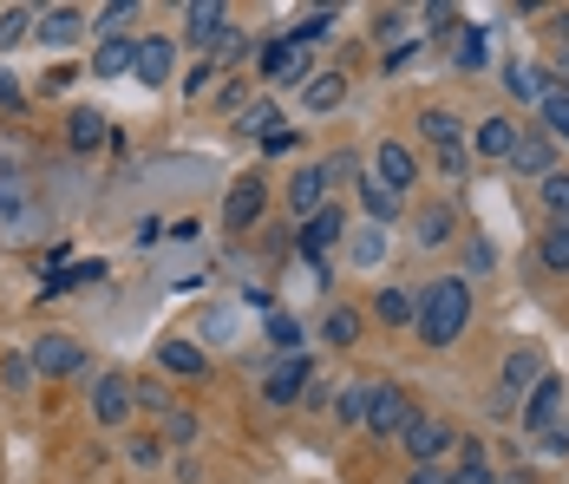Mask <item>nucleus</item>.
<instances>
[{
  "label": "nucleus",
  "instance_id": "79ce46f5",
  "mask_svg": "<svg viewBox=\"0 0 569 484\" xmlns=\"http://www.w3.org/2000/svg\"><path fill=\"white\" fill-rule=\"evenodd\" d=\"M132 465H144V472H151V465H164V439H151V432L132 439Z\"/></svg>",
  "mask_w": 569,
  "mask_h": 484
},
{
  "label": "nucleus",
  "instance_id": "423d86ee",
  "mask_svg": "<svg viewBox=\"0 0 569 484\" xmlns=\"http://www.w3.org/2000/svg\"><path fill=\"white\" fill-rule=\"evenodd\" d=\"M27 360H33V373H46V380H66V373L85 367V353H79L72 334H40V341L27 347Z\"/></svg>",
  "mask_w": 569,
  "mask_h": 484
},
{
  "label": "nucleus",
  "instance_id": "5701e85b",
  "mask_svg": "<svg viewBox=\"0 0 569 484\" xmlns=\"http://www.w3.org/2000/svg\"><path fill=\"white\" fill-rule=\"evenodd\" d=\"M105 132H112V125H105V112H92V105H79V112L66 119V144L72 151H99Z\"/></svg>",
  "mask_w": 569,
  "mask_h": 484
},
{
  "label": "nucleus",
  "instance_id": "1a4fd4ad",
  "mask_svg": "<svg viewBox=\"0 0 569 484\" xmlns=\"http://www.w3.org/2000/svg\"><path fill=\"white\" fill-rule=\"evenodd\" d=\"M125 413H132V380H125V373L92 380V419H99V425H125Z\"/></svg>",
  "mask_w": 569,
  "mask_h": 484
},
{
  "label": "nucleus",
  "instance_id": "a19ab883",
  "mask_svg": "<svg viewBox=\"0 0 569 484\" xmlns=\"http://www.w3.org/2000/svg\"><path fill=\"white\" fill-rule=\"evenodd\" d=\"M132 13H138V7H132V0H112V7H105V13H99V33H105V40H118V27H125V20H132Z\"/></svg>",
  "mask_w": 569,
  "mask_h": 484
},
{
  "label": "nucleus",
  "instance_id": "dca6fc26",
  "mask_svg": "<svg viewBox=\"0 0 569 484\" xmlns=\"http://www.w3.org/2000/svg\"><path fill=\"white\" fill-rule=\"evenodd\" d=\"M537 380H544V353H537V347H510V353H504V400H510V393H530Z\"/></svg>",
  "mask_w": 569,
  "mask_h": 484
},
{
  "label": "nucleus",
  "instance_id": "9d476101",
  "mask_svg": "<svg viewBox=\"0 0 569 484\" xmlns=\"http://www.w3.org/2000/svg\"><path fill=\"white\" fill-rule=\"evenodd\" d=\"M563 413V380L557 373H544L537 387H530V400H524V432H550Z\"/></svg>",
  "mask_w": 569,
  "mask_h": 484
},
{
  "label": "nucleus",
  "instance_id": "a211bd4d",
  "mask_svg": "<svg viewBox=\"0 0 569 484\" xmlns=\"http://www.w3.org/2000/svg\"><path fill=\"white\" fill-rule=\"evenodd\" d=\"M544 79H550L544 66H524V60H510V66H504V92H510L517 105H544V99H550V85H544Z\"/></svg>",
  "mask_w": 569,
  "mask_h": 484
},
{
  "label": "nucleus",
  "instance_id": "4468645a",
  "mask_svg": "<svg viewBox=\"0 0 569 484\" xmlns=\"http://www.w3.org/2000/svg\"><path fill=\"white\" fill-rule=\"evenodd\" d=\"M420 138L445 157V151H465V125H458V112H445V105H426L420 112Z\"/></svg>",
  "mask_w": 569,
  "mask_h": 484
},
{
  "label": "nucleus",
  "instance_id": "7ed1b4c3",
  "mask_svg": "<svg viewBox=\"0 0 569 484\" xmlns=\"http://www.w3.org/2000/svg\"><path fill=\"white\" fill-rule=\"evenodd\" d=\"M262 209H269L262 171H242V177L229 184V197H223V229H256V223H262Z\"/></svg>",
  "mask_w": 569,
  "mask_h": 484
},
{
  "label": "nucleus",
  "instance_id": "09e8293b",
  "mask_svg": "<svg viewBox=\"0 0 569 484\" xmlns=\"http://www.w3.org/2000/svg\"><path fill=\"white\" fill-rule=\"evenodd\" d=\"M170 439H177V445H190V439H197V419H190V413H170Z\"/></svg>",
  "mask_w": 569,
  "mask_h": 484
},
{
  "label": "nucleus",
  "instance_id": "de8ad7c7",
  "mask_svg": "<svg viewBox=\"0 0 569 484\" xmlns=\"http://www.w3.org/2000/svg\"><path fill=\"white\" fill-rule=\"evenodd\" d=\"M13 105H20V79L0 66V112H13Z\"/></svg>",
  "mask_w": 569,
  "mask_h": 484
},
{
  "label": "nucleus",
  "instance_id": "0eeeda50",
  "mask_svg": "<svg viewBox=\"0 0 569 484\" xmlns=\"http://www.w3.org/2000/svg\"><path fill=\"white\" fill-rule=\"evenodd\" d=\"M373 184H386L393 197H406V190L420 184V157H413L400 138H386L380 144V157H373Z\"/></svg>",
  "mask_w": 569,
  "mask_h": 484
},
{
  "label": "nucleus",
  "instance_id": "39448f33",
  "mask_svg": "<svg viewBox=\"0 0 569 484\" xmlns=\"http://www.w3.org/2000/svg\"><path fill=\"white\" fill-rule=\"evenodd\" d=\"M308 387H314V367H308L301 353H282V360L269 367V380H262V400H269V406H294Z\"/></svg>",
  "mask_w": 569,
  "mask_h": 484
},
{
  "label": "nucleus",
  "instance_id": "2f4dec72",
  "mask_svg": "<svg viewBox=\"0 0 569 484\" xmlns=\"http://www.w3.org/2000/svg\"><path fill=\"white\" fill-rule=\"evenodd\" d=\"M452 60H458V72H478V66H485V60H492V47H485V27H465Z\"/></svg>",
  "mask_w": 569,
  "mask_h": 484
},
{
  "label": "nucleus",
  "instance_id": "cd10ccee",
  "mask_svg": "<svg viewBox=\"0 0 569 484\" xmlns=\"http://www.w3.org/2000/svg\"><path fill=\"white\" fill-rule=\"evenodd\" d=\"M472 144H478L485 157H510V144H517V125H510V119L498 112V119H485V125H478V138H472Z\"/></svg>",
  "mask_w": 569,
  "mask_h": 484
},
{
  "label": "nucleus",
  "instance_id": "ddd939ff",
  "mask_svg": "<svg viewBox=\"0 0 569 484\" xmlns=\"http://www.w3.org/2000/svg\"><path fill=\"white\" fill-rule=\"evenodd\" d=\"M184 27H190V40H197V47H223V40H229V7H216V0H190V7H184Z\"/></svg>",
  "mask_w": 569,
  "mask_h": 484
},
{
  "label": "nucleus",
  "instance_id": "f03ea898",
  "mask_svg": "<svg viewBox=\"0 0 569 484\" xmlns=\"http://www.w3.org/2000/svg\"><path fill=\"white\" fill-rule=\"evenodd\" d=\"M406 419H413V393H406V387H393V380L366 387V419H360V425H366L373 439H400Z\"/></svg>",
  "mask_w": 569,
  "mask_h": 484
},
{
  "label": "nucleus",
  "instance_id": "473e14b6",
  "mask_svg": "<svg viewBox=\"0 0 569 484\" xmlns=\"http://www.w3.org/2000/svg\"><path fill=\"white\" fill-rule=\"evenodd\" d=\"M328 33H334V7H321V13H308V20H301V27H288V47H294V53H301V47H308V40H328Z\"/></svg>",
  "mask_w": 569,
  "mask_h": 484
},
{
  "label": "nucleus",
  "instance_id": "aec40b11",
  "mask_svg": "<svg viewBox=\"0 0 569 484\" xmlns=\"http://www.w3.org/2000/svg\"><path fill=\"white\" fill-rule=\"evenodd\" d=\"M341 99H348V72H314V79L301 85V105H308L314 119H321V112H334Z\"/></svg>",
  "mask_w": 569,
  "mask_h": 484
},
{
  "label": "nucleus",
  "instance_id": "ea45409f",
  "mask_svg": "<svg viewBox=\"0 0 569 484\" xmlns=\"http://www.w3.org/2000/svg\"><path fill=\"white\" fill-rule=\"evenodd\" d=\"M537 112H544V125H550V138H569V92H550V99H544Z\"/></svg>",
  "mask_w": 569,
  "mask_h": 484
},
{
  "label": "nucleus",
  "instance_id": "e433bc0d",
  "mask_svg": "<svg viewBox=\"0 0 569 484\" xmlns=\"http://www.w3.org/2000/svg\"><path fill=\"white\" fill-rule=\"evenodd\" d=\"M269 347L276 353H301V321L294 315H269Z\"/></svg>",
  "mask_w": 569,
  "mask_h": 484
},
{
  "label": "nucleus",
  "instance_id": "6e6552de",
  "mask_svg": "<svg viewBox=\"0 0 569 484\" xmlns=\"http://www.w3.org/2000/svg\"><path fill=\"white\" fill-rule=\"evenodd\" d=\"M400 445L413 452V465H438V452L452 445V425H445V419H432V413H413V419H406V432H400Z\"/></svg>",
  "mask_w": 569,
  "mask_h": 484
},
{
  "label": "nucleus",
  "instance_id": "3c124183",
  "mask_svg": "<svg viewBox=\"0 0 569 484\" xmlns=\"http://www.w3.org/2000/svg\"><path fill=\"white\" fill-rule=\"evenodd\" d=\"M406 484H452V472H438V465H413V478Z\"/></svg>",
  "mask_w": 569,
  "mask_h": 484
},
{
  "label": "nucleus",
  "instance_id": "9b49d317",
  "mask_svg": "<svg viewBox=\"0 0 569 484\" xmlns=\"http://www.w3.org/2000/svg\"><path fill=\"white\" fill-rule=\"evenodd\" d=\"M550 157H557V151H550L544 132H517V144H510V157H504V164H510L517 177H550V171H557Z\"/></svg>",
  "mask_w": 569,
  "mask_h": 484
},
{
  "label": "nucleus",
  "instance_id": "72a5a7b5",
  "mask_svg": "<svg viewBox=\"0 0 569 484\" xmlns=\"http://www.w3.org/2000/svg\"><path fill=\"white\" fill-rule=\"evenodd\" d=\"M452 484H492V452H485V445H478V439H472V445H465V465H458V472H452Z\"/></svg>",
  "mask_w": 569,
  "mask_h": 484
},
{
  "label": "nucleus",
  "instance_id": "8fccbe9b",
  "mask_svg": "<svg viewBox=\"0 0 569 484\" xmlns=\"http://www.w3.org/2000/svg\"><path fill=\"white\" fill-rule=\"evenodd\" d=\"M452 20H458L452 7H426V33H452Z\"/></svg>",
  "mask_w": 569,
  "mask_h": 484
},
{
  "label": "nucleus",
  "instance_id": "37998d69",
  "mask_svg": "<svg viewBox=\"0 0 569 484\" xmlns=\"http://www.w3.org/2000/svg\"><path fill=\"white\" fill-rule=\"evenodd\" d=\"M334 413L348 419V425H360V419H366V387H348V393H341V406H334Z\"/></svg>",
  "mask_w": 569,
  "mask_h": 484
},
{
  "label": "nucleus",
  "instance_id": "6ab92c4d",
  "mask_svg": "<svg viewBox=\"0 0 569 484\" xmlns=\"http://www.w3.org/2000/svg\"><path fill=\"white\" fill-rule=\"evenodd\" d=\"M170 60H177V47H170V40H138L132 79H138V85H164V79H170Z\"/></svg>",
  "mask_w": 569,
  "mask_h": 484
},
{
  "label": "nucleus",
  "instance_id": "c85d7f7f",
  "mask_svg": "<svg viewBox=\"0 0 569 484\" xmlns=\"http://www.w3.org/2000/svg\"><path fill=\"white\" fill-rule=\"evenodd\" d=\"M242 132H249L256 144L269 138V132H282V112H276V99H256V105L242 112Z\"/></svg>",
  "mask_w": 569,
  "mask_h": 484
},
{
  "label": "nucleus",
  "instance_id": "4be33fe9",
  "mask_svg": "<svg viewBox=\"0 0 569 484\" xmlns=\"http://www.w3.org/2000/svg\"><path fill=\"white\" fill-rule=\"evenodd\" d=\"M157 367H164V373L197 380V373L210 367V353H204V347H190V341H157Z\"/></svg>",
  "mask_w": 569,
  "mask_h": 484
},
{
  "label": "nucleus",
  "instance_id": "603ef678",
  "mask_svg": "<svg viewBox=\"0 0 569 484\" xmlns=\"http://www.w3.org/2000/svg\"><path fill=\"white\" fill-rule=\"evenodd\" d=\"M72 79H79V72H72V66H53V72H46V79H40V85H46V92H66Z\"/></svg>",
  "mask_w": 569,
  "mask_h": 484
},
{
  "label": "nucleus",
  "instance_id": "20e7f679",
  "mask_svg": "<svg viewBox=\"0 0 569 484\" xmlns=\"http://www.w3.org/2000/svg\"><path fill=\"white\" fill-rule=\"evenodd\" d=\"M341 229H348V216L328 204V209H314L308 223H301V256L314 262V281H328V249L341 243Z\"/></svg>",
  "mask_w": 569,
  "mask_h": 484
},
{
  "label": "nucleus",
  "instance_id": "4d7b16f0",
  "mask_svg": "<svg viewBox=\"0 0 569 484\" xmlns=\"http://www.w3.org/2000/svg\"><path fill=\"white\" fill-rule=\"evenodd\" d=\"M492 484H510V478H492Z\"/></svg>",
  "mask_w": 569,
  "mask_h": 484
},
{
  "label": "nucleus",
  "instance_id": "b1692460",
  "mask_svg": "<svg viewBox=\"0 0 569 484\" xmlns=\"http://www.w3.org/2000/svg\"><path fill=\"white\" fill-rule=\"evenodd\" d=\"M373 315H380L386 328H406V321L420 315V295H413V288H380V301H373Z\"/></svg>",
  "mask_w": 569,
  "mask_h": 484
},
{
  "label": "nucleus",
  "instance_id": "5fc2aeb1",
  "mask_svg": "<svg viewBox=\"0 0 569 484\" xmlns=\"http://www.w3.org/2000/svg\"><path fill=\"white\" fill-rule=\"evenodd\" d=\"M262 151H294V132H288V125H282V132H269V138H262Z\"/></svg>",
  "mask_w": 569,
  "mask_h": 484
},
{
  "label": "nucleus",
  "instance_id": "c756f323",
  "mask_svg": "<svg viewBox=\"0 0 569 484\" xmlns=\"http://www.w3.org/2000/svg\"><path fill=\"white\" fill-rule=\"evenodd\" d=\"M321 341H328V347H354L360 341V315H354V308H334V315L321 321Z\"/></svg>",
  "mask_w": 569,
  "mask_h": 484
},
{
  "label": "nucleus",
  "instance_id": "a18cd8bd",
  "mask_svg": "<svg viewBox=\"0 0 569 484\" xmlns=\"http://www.w3.org/2000/svg\"><path fill=\"white\" fill-rule=\"evenodd\" d=\"M216 79H223V72H216V60H204V66L190 72V79H184V92H190V99H204V92H210Z\"/></svg>",
  "mask_w": 569,
  "mask_h": 484
},
{
  "label": "nucleus",
  "instance_id": "4c0bfd02",
  "mask_svg": "<svg viewBox=\"0 0 569 484\" xmlns=\"http://www.w3.org/2000/svg\"><path fill=\"white\" fill-rule=\"evenodd\" d=\"M544 209H550L557 223H569V171H550V177H544Z\"/></svg>",
  "mask_w": 569,
  "mask_h": 484
},
{
  "label": "nucleus",
  "instance_id": "f3484780",
  "mask_svg": "<svg viewBox=\"0 0 569 484\" xmlns=\"http://www.w3.org/2000/svg\"><path fill=\"white\" fill-rule=\"evenodd\" d=\"M413 229H420V249H445V243H452V229H458V209H452V204H420Z\"/></svg>",
  "mask_w": 569,
  "mask_h": 484
},
{
  "label": "nucleus",
  "instance_id": "6e6d98bb",
  "mask_svg": "<svg viewBox=\"0 0 569 484\" xmlns=\"http://www.w3.org/2000/svg\"><path fill=\"white\" fill-rule=\"evenodd\" d=\"M550 79H557V92H569V47L557 53V72H550Z\"/></svg>",
  "mask_w": 569,
  "mask_h": 484
},
{
  "label": "nucleus",
  "instance_id": "f257e3e1",
  "mask_svg": "<svg viewBox=\"0 0 569 484\" xmlns=\"http://www.w3.org/2000/svg\"><path fill=\"white\" fill-rule=\"evenodd\" d=\"M420 341L426 347H452L465 328H472V281L465 276H438L420 288Z\"/></svg>",
  "mask_w": 569,
  "mask_h": 484
},
{
  "label": "nucleus",
  "instance_id": "864d4df0",
  "mask_svg": "<svg viewBox=\"0 0 569 484\" xmlns=\"http://www.w3.org/2000/svg\"><path fill=\"white\" fill-rule=\"evenodd\" d=\"M544 452H569V425H550L544 432Z\"/></svg>",
  "mask_w": 569,
  "mask_h": 484
},
{
  "label": "nucleus",
  "instance_id": "58836bf2",
  "mask_svg": "<svg viewBox=\"0 0 569 484\" xmlns=\"http://www.w3.org/2000/svg\"><path fill=\"white\" fill-rule=\"evenodd\" d=\"M0 387H7V393H27V387H33V360H27V353H7V360H0Z\"/></svg>",
  "mask_w": 569,
  "mask_h": 484
},
{
  "label": "nucleus",
  "instance_id": "f704fd0d",
  "mask_svg": "<svg viewBox=\"0 0 569 484\" xmlns=\"http://www.w3.org/2000/svg\"><path fill=\"white\" fill-rule=\"evenodd\" d=\"M348 256H354L360 269H366V262H380V256H386V229H380V223H366L354 243H348Z\"/></svg>",
  "mask_w": 569,
  "mask_h": 484
},
{
  "label": "nucleus",
  "instance_id": "bb28decb",
  "mask_svg": "<svg viewBox=\"0 0 569 484\" xmlns=\"http://www.w3.org/2000/svg\"><path fill=\"white\" fill-rule=\"evenodd\" d=\"M256 66H262V72H276V79H308V72H301V53H294L288 40H269V47L256 53Z\"/></svg>",
  "mask_w": 569,
  "mask_h": 484
},
{
  "label": "nucleus",
  "instance_id": "c9c22d12",
  "mask_svg": "<svg viewBox=\"0 0 569 484\" xmlns=\"http://www.w3.org/2000/svg\"><path fill=\"white\" fill-rule=\"evenodd\" d=\"M27 33H33V13H27V7H0V53L20 47Z\"/></svg>",
  "mask_w": 569,
  "mask_h": 484
},
{
  "label": "nucleus",
  "instance_id": "49530a36",
  "mask_svg": "<svg viewBox=\"0 0 569 484\" xmlns=\"http://www.w3.org/2000/svg\"><path fill=\"white\" fill-rule=\"evenodd\" d=\"M132 406H151V413H164V387H157V380H138V387H132Z\"/></svg>",
  "mask_w": 569,
  "mask_h": 484
},
{
  "label": "nucleus",
  "instance_id": "412c9836",
  "mask_svg": "<svg viewBox=\"0 0 569 484\" xmlns=\"http://www.w3.org/2000/svg\"><path fill=\"white\" fill-rule=\"evenodd\" d=\"M132 60H138V40H99V53H92V72L99 79H132Z\"/></svg>",
  "mask_w": 569,
  "mask_h": 484
},
{
  "label": "nucleus",
  "instance_id": "2eb2a0df",
  "mask_svg": "<svg viewBox=\"0 0 569 484\" xmlns=\"http://www.w3.org/2000/svg\"><path fill=\"white\" fill-rule=\"evenodd\" d=\"M288 204H294V216L308 223L314 209H328V164H308L294 184H288Z\"/></svg>",
  "mask_w": 569,
  "mask_h": 484
},
{
  "label": "nucleus",
  "instance_id": "f8f14e48",
  "mask_svg": "<svg viewBox=\"0 0 569 484\" xmlns=\"http://www.w3.org/2000/svg\"><path fill=\"white\" fill-rule=\"evenodd\" d=\"M85 33V13L79 7H46V13H33V40L40 47H72Z\"/></svg>",
  "mask_w": 569,
  "mask_h": 484
},
{
  "label": "nucleus",
  "instance_id": "393cba45",
  "mask_svg": "<svg viewBox=\"0 0 569 484\" xmlns=\"http://www.w3.org/2000/svg\"><path fill=\"white\" fill-rule=\"evenodd\" d=\"M400 204H406V197H393L386 184H373V177H360V209H366V223H380V229H386V223L400 216Z\"/></svg>",
  "mask_w": 569,
  "mask_h": 484
},
{
  "label": "nucleus",
  "instance_id": "c03bdc74",
  "mask_svg": "<svg viewBox=\"0 0 569 484\" xmlns=\"http://www.w3.org/2000/svg\"><path fill=\"white\" fill-rule=\"evenodd\" d=\"M492 262H498L492 243H472V249H465V276H492Z\"/></svg>",
  "mask_w": 569,
  "mask_h": 484
},
{
  "label": "nucleus",
  "instance_id": "13d9d810",
  "mask_svg": "<svg viewBox=\"0 0 569 484\" xmlns=\"http://www.w3.org/2000/svg\"><path fill=\"white\" fill-rule=\"evenodd\" d=\"M0 209H7V197H0Z\"/></svg>",
  "mask_w": 569,
  "mask_h": 484
},
{
  "label": "nucleus",
  "instance_id": "7c9ffc66",
  "mask_svg": "<svg viewBox=\"0 0 569 484\" xmlns=\"http://www.w3.org/2000/svg\"><path fill=\"white\" fill-rule=\"evenodd\" d=\"M537 256H544V269L569 276V223H550V236L537 243Z\"/></svg>",
  "mask_w": 569,
  "mask_h": 484
},
{
  "label": "nucleus",
  "instance_id": "a878e982",
  "mask_svg": "<svg viewBox=\"0 0 569 484\" xmlns=\"http://www.w3.org/2000/svg\"><path fill=\"white\" fill-rule=\"evenodd\" d=\"M85 281H105V262H66V269H46V295H72Z\"/></svg>",
  "mask_w": 569,
  "mask_h": 484
}]
</instances>
